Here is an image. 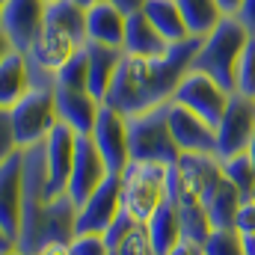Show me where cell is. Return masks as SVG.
Masks as SVG:
<instances>
[{"label":"cell","mask_w":255,"mask_h":255,"mask_svg":"<svg viewBox=\"0 0 255 255\" xmlns=\"http://www.w3.org/2000/svg\"><path fill=\"white\" fill-rule=\"evenodd\" d=\"M33 89V71L27 54L15 48H3L0 57V110L15 107L27 92Z\"/></svg>","instance_id":"obj_18"},{"label":"cell","mask_w":255,"mask_h":255,"mask_svg":"<svg viewBox=\"0 0 255 255\" xmlns=\"http://www.w3.org/2000/svg\"><path fill=\"white\" fill-rule=\"evenodd\" d=\"M223 178V160L217 154H181L169 166V199L178 208L205 205V196Z\"/></svg>","instance_id":"obj_6"},{"label":"cell","mask_w":255,"mask_h":255,"mask_svg":"<svg viewBox=\"0 0 255 255\" xmlns=\"http://www.w3.org/2000/svg\"><path fill=\"white\" fill-rule=\"evenodd\" d=\"M45 3H54V0H45Z\"/></svg>","instance_id":"obj_45"},{"label":"cell","mask_w":255,"mask_h":255,"mask_svg":"<svg viewBox=\"0 0 255 255\" xmlns=\"http://www.w3.org/2000/svg\"><path fill=\"white\" fill-rule=\"evenodd\" d=\"M80 48H83V42H77L74 36H68V33H63V30L45 24L42 33H39V39H36L33 48L27 51V60L36 65V68L48 71V74H57Z\"/></svg>","instance_id":"obj_17"},{"label":"cell","mask_w":255,"mask_h":255,"mask_svg":"<svg viewBox=\"0 0 255 255\" xmlns=\"http://www.w3.org/2000/svg\"><path fill=\"white\" fill-rule=\"evenodd\" d=\"M122 208L136 223H148L169 199V166L151 160H130L122 169Z\"/></svg>","instance_id":"obj_4"},{"label":"cell","mask_w":255,"mask_h":255,"mask_svg":"<svg viewBox=\"0 0 255 255\" xmlns=\"http://www.w3.org/2000/svg\"><path fill=\"white\" fill-rule=\"evenodd\" d=\"M244 255H255V235H244Z\"/></svg>","instance_id":"obj_40"},{"label":"cell","mask_w":255,"mask_h":255,"mask_svg":"<svg viewBox=\"0 0 255 255\" xmlns=\"http://www.w3.org/2000/svg\"><path fill=\"white\" fill-rule=\"evenodd\" d=\"M199 48H202V39L190 36L184 42L169 45V54L160 57V60H145V57L125 54L104 104L125 113L128 119L169 104L175 98L178 83L193 68Z\"/></svg>","instance_id":"obj_1"},{"label":"cell","mask_w":255,"mask_h":255,"mask_svg":"<svg viewBox=\"0 0 255 255\" xmlns=\"http://www.w3.org/2000/svg\"><path fill=\"white\" fill-rule=\"evenodd\" d=\"M175 208H178V205H175ZM178 214H181L184 238H193V241L205 244V241H208V235L214 232V226H211V217H208L205 205H187V208H178Z\"/></svg>","instance_id":"obj_30"},{"label":"cell","mask_w":255,"mask_h":255,"mask_svg":"<svg viewBox=\"0 0 255 255\" xmlns=\"http://www.w3.org/2000/svg\"><path fill=\"white\" fill-rule=\"evenodd\" d=\"M247 42H250L247 27L235 15H226L220 21V27L202 39V48L193 60V68L211 74L226 92H238V63H241Z\"/></svg>","instance_id":"obj_3"},{"label":"cell","mask_w":255,"mask_h":255,"mask_svg":"<svg viewBox=\"0 0 255 255\" xmlns=\"http://www.w3.org/2000/svg\"><path fill=\"white\" fill-rule=\"evenodd\" d=\"M169 255H205V244H199V241H193V238H181L178 247H172Z\"/></svg>","instance_id":"obj_37"},{"label":"cell","mask_w":255,"mask_h":255,"mask_svg":"<svg viewBox=\"0 0 255 255\" xmlns=\"http://www.w3.org/2000/svg\"><path fill=\"white\" fill-rule=\"evenodd\" d=\"M92 142L98 145L110 175H122L128 163H130V133H128V116L101 104V113H98V122L95 130L89 133Z\"/></svg>","instance_id":"obj_12"},{"label":"cell","mask_w":255,"mask_h":255,"mask_svg":"<svg viewBox=\"0 0 255 255\" xmlns=\"http://www.w3.org/2000/svg\"><path fill=\"white\" fill-rule=\"evenodd\" d=\"M77 6H83V9H92V6H98V3H104V0H74Z\"/></svg>","instance_id":"obj_42"},{"label":"cell","mask_w":255,"mask_h":255,"mask_svg":"<svg viewBox=\"0 0 255 255\" xmlns=\"http://www.w3.org/2000/svg\"><path fill=\"white\" fill-rule=\"evenodd\" d=\"M110 3H113L116 9H122L125 15H133V12H142L148 0H110Z\"/></svg>","instance_id":"obj_38"},{"label":"cell","mask_w":255,"mask_h":255,"mask_svg":"<svg viewBox=\"0 0 255 255\" xmlns=\"http://www.w3.org/2000/svg\"><path fill=\"white\" fill-rule=\"evenodd\" d=\"M128 133H130V160H151V163H178L181 148L169 130L166 119V104L139 116L128 119Z\"/></svg>","instance_id":"obj_7"},{"label":"cell","mask_w":255,"mask_h":255,"mask_svg":"<svg viewBox=\"0 0 255 255\" xmlns=\"http://www.w3.org/2000/svg\"><path fill=\"white\" fill-rule=\"evenodd\" d=\"M68 250H71V255H110L104 235H74Z\"/></svg>","instance_id":"obj_33"},{"label":"cell","mask_w":255,"mask_h":255,"mask_svg":"<svg viewBox=\"0 0 255 255\" xmlns=\"http://www.w3.org/2000/svg\"><path fill=\"white\" fill-rule=\"evenodd\" d=\"M205 255H244V235L238 229H214L205 241Z\"/></svg>","instance_id":"obj_31"},{"label":"cell","mask_w":255,"mask_h":255,"mask_svg":"<svg viewBox=\"0 0 255 255\" xmlns=\"http://www.w3.org/2000/svg\"><path fill=\"white\" fill-rule=\"evenodd\" d=\"M238 92L255 98V36H250L241 54V63H238Z\"/></svg>","instance_id":"obj_32"},{"label":"cell","mask_w":255,"mask_h":255,"mask_svg":"<svg viewBox=\"0 0 255 255\" xmlns=\"http://www.w3.org/2000/svg\"><path fill=\"white\" fill-rule=\"evenodd\" d=\"M45 24L63 30V33L74 36L77 42L86 45V9L77 6L74 0H54V3H48Z\"/></svg>","instance_id":"obj_27"},{"label":"cell","mask_w":255,"mask_h":255,"mask_svg":"<svg viewBox=\"0 0 255 255\" xmlns=\"http://www.w3.org/2000/svg\"><path fill=\"white\" fill-rule=\"evenodd\" d=\"M128 15L116 9L110 0L86 9V42L92 45H107V48H122L125 45Z\"/></svg>","instance_id":"obj_20"},{"label":"cell","mask_w":255,"mask_h":255,"mask_svg":"<svg viewBox=\"0 0 255 255\" xmlns=\"http://www.w3.org/2000/svg\"><path fill=\"white\" fill-rule=\"evenodd\" d=\"M223 175L226 181H232L244 199H253L255 193V163L250 157V151H241V154H232L223 160Z\"/></svg>","instance_id":"obj_28"},{"label":"cell","mask_w":255,"mask_h":255,"mask_svg":"<svg viewBox=\"0 0 255 255\" xmlns=\"http://www.w3.org/2000/svg\"><path fill=\"white\" fill-rule=\"evenodd\" d=\"M255 133V98L244 92L229 95V107L217 125V157L226 160L250 148Z\"/></svg>","instance_id":"obj_10"},{"label":"cell","mask_w":255,"mask_h":255,"mask_svg":"<svg viewBox=\"0 0 255 255\" xmlns=\"http://www.w3.org/2000/svg\"><path fill=\"white\" fill-rule=\"evenodd\" d=\"M86 57H89V92L104 104V98H107V92H110V86L116 80V71H119V63H122L125 51L86 42Z\"/></svg>","instance_id":"obj_22"},{"label":"cell","mask_w":255,"mask_h":255,"mask_svg":"<svg viewBox=\"0 0 255 255\" xmlns=\"http://www.w3.org/2000/svg\"><path fill=\"white\" fill-rule=\"evenodd\" d=\"M9 125L18 148H30V145H42L51 130L60 125V113H57V86H33L15 107L0 110Z\"/></svg>","instance_id":"obj_5"},{"label":"cell","mask_w":255,"mask_h":255,"mask_svg":"<svg viewBox=\"0 0 255 255\" xmlns=\"http://www.w3.org/2000/svg\"><path fill=\"white\" fill-rule=\"evenodd\" d=\"M57 89L89 92V57H86V45L57 71Z\"/></svg>","instance_id":"obj_29"},{"label":"cell","mask_w":255,"mask_h":255,"mask_svg":"<svg viewBox=\"0 0 255 255\" xmlns=\"http://www.w3.org/2000/svg\"><path fill=\"white\" fill-rule=\"evenodd\" d=\"M3 255H24L21 250H12V253H3Z\"/></svg>","instance_id":"obj_44"},{"label":"cell","mask_w":255,"mask_h":255,"mask_svg":"<svg viewBox=\"0 0 255 255\" xmlns=\"http://www.w3.org/2000/svg\"><path fill=\"white\" fill-rule=\"evenodd\" d=\"M122 51L130 57H145V60H160L169 54V42L157 33V27L148 21L145 12L128 15V30H125V45Z\"/></svg>","instance_id":"obj_21"},{"label":"cell","mask_w":255,"mask_h":255,"mask_svg":"<svg viewBox=\"0 0 255 255\" xmlns=\"http://www.w3.org/2000/svg\"><path fill=\"white\" fill-rule=\"evenodd\" d=\"M235 229L241 235H255V199H244L238 220H235Z\"/></svg>","instance_id":"obj_35"},{"label":"cell","mask_w":255,"mask_h":255,"mask_svg":"<svg viewBox=\"0 0 255 255\" xmlns=\"http://www.w3.org/2000/svg\"><path fill=\"white\" fill-rule=\"evenodd\" d=\"M241 205H244L241 190L232 181H226V178L205 196V211H208L214 229H235V220H238Z\"/></svg>","instance_id":"obj_24"},{"label":"cell","mask_w":255,"mask_h":255,"mask_svg":"<svg viewBox=\"0 0 255 255\" xmlns=\"http://www.w3.org/2000/svg\"><path fill=\"white\" fill-rule=\"evenodd\" d=\"M24 214V148L0 157V241L18 247Z\"/></svg>","instance_id":"obj_9"},{"label":"cell","mask_w":255,"mask_h":255,"mask_svg":"<svg viewBox=\"0 0 255 255\" xmlns=\"http://www.w3.org/2000/svg\"><path fill=\"white\" fill-rule=\"evenodd\" d=\"M142 12L148 15V21L157 27V33H160L169 45L190 39V30H187L184 15H181V9H178L175 0H148Z\"/></svg>","instance_id":"obj_25"},{"label":"cell","mask_w":255,"mask_h":255,"mask_svg":"<svg viewBox=\"0 0 255 255\" xmlns=\"http://www.w3.org/2000/svg\"><path fill=\"white\" fill-rule=\"evenodd\" d=\"M45 0H0V39L3 48L27 54L45 27Z\"/></svg>","instance_id":"obj_8"},{"label":"cell","mask_w":255,"mask_h":255,"mask_svg":"<svg viewBox=\"0 0 255 255\" xmlns=\"http://www.w3.org/2000/svg\"><path fill=\"white\" fill-rule=\"evenodd\" d=\"M229 95H232V92H226L211 74L190 68V71L184 74V80L178 83L172 101L184 104V107L193 110L196 116H202L208 125L217 128L220 119H223V113H226V107H229Z\"/></svg>","instance_id":"obj_11"},{"label":"cell","mask_w":255,"mask_h":255,"mask_svg":"<svg viewBox=\"0 0 255 255\" xmlns=\"http://www.w3.org/2000/svg\"><path fill=\"white\" fill-rule=\"evenodd\" d=\"M33 255H71V250H68V244H48Z\"/></svg>","instance_id":"obj_39"},{"label":"cell","mask_w":255,"mask_h":255,"mask_svg":"<svg viewBox=\"0 0 255 255\" xmlns=\"http://www.w3.org/2000/svg\"><path fill=\"white\" fill-rule=\"evenodd\" d=\"M77 211L80 205L68 193L57 199L24 202L18 250L24 255H33L48 244H71L77 235Z\"/></svg>","instance_id":"obj_2"},{"label":"cell","mask_w":255,"mask_h":255,"mask_svg":"<svg viewBox=\"0 0 255 255\" xmlns=\"http://www.w3.org/2000/svg\"><path fill=\"white\" fill-rule=\"evenodd\" d=\"M247 151H250V157H253V163H255V133H253V142H250V148H247Z\"/></svg>","instance_id":"obj_43"},{"label":"cell","mask_w":255,"mask_h":255,"mask_svg":"<svg viewBox=\"0 0 255 255\" xmlns=\"http://www.w3.org/2000/svg\"><path fill=\"white\" fill-rule=\"evenodd\" d=\"M122 178L107 175V181L92 193L77 211V235H104L110 223L122 214Z\"/></svg>","instance_id":"obj_13"},{"label":"cell","mask_w":255,"mask_h":255,"mask_svg":"<svg viewBox=\"0 0 255 255\" xmlns=\"http://www.w3.org/2000/svg\"><path fill=\"white\" fill-rule=\"evenodd\" d=\"M77 154V133L68 125H60L51 130L45 139V160H48V199H57L68 193V178Z\"/></svg>","instance_id":"obj_16"},{"label":"cell","mask_w":255,"mask_h":255,"mask_svg":"<svg viewBox=\"0 0 255 255\" xmlns=\"http://www.w3.org/2000/svg\"><path fill=\"white\" fill-rule=\"evenodd\" d=\"M166 119L181 154H217V128L208 125L202 116H196L178 101H169Z\"/></svg>","instance_id":"obj_14"},{"label":"cell","mask_w":255,"mask_h":255,"mask_svg":"<svg viewBox=\"0 0 255 255\" xmlns=\"http://www.w3.org/2000/svg\"><path fill=\"white\" fill-rule=\"evenodd\" d=\"M175 3L184 15V24H187L190 36H199V39L214 33L220 27V21L229 15L220 0H175Z\"/></svg>","instance_id":"obj_26"},{"label":"cell","mask_w":255,"mask_h":255,"mask_svg":"<svg viewBox=\"0 0 255 255\" xmlns=\"http://www.w3.org/2000/svg\"><path fill=\"white\" fill-rule=\"evenodd\" d=\"M253 199H255V193H253Z\"/></svg>","instance_id":"obj_46"},{"label":"cell","mask_w":255,"mask_h":255,"mask_svg":"<svg viewBox=\"0 0 255 255\" xmlns=\"http://www.w3.org/2000/svg\"><path fill=\"white\" fill-rule=\"evenodd\" d=\"M220 3H223V9H226L229 15H235V12H238V6H241V0H220Z\"/></svg>","instance_id":"obj_41"},{"label":"cell","mask_w":255,"mask_h":255,"mask_svg":"<svg viewBox=\"0 0 255 255\" xmlns=\"http://www.w3.org/2000/svg\"><path fill=\"white\" fill-rule=\"evenodd\" d=\"M235 18L247 27V33H250V36H255V0H241V6H238Z\"/></svg>","instance_id":"obj_36"},{"label":"cell","mask_w":255,"mask_h":255,"mask_svg":"<svg viewBox=\"0 0 255 255\" xmlns=\"http://www.w3.org/2000/svg\"><path fill=\"white\" fill-rule=\"evenodd\" d=\"M145 229H148V238H151L154 253H157V255H169V253H172V247H178V241L184 238L181 214H178L175 202H172V199H166V202L154 211V217L145 223Z\"/></svg>","instance_id":"obj_23"},{"label":"cell","mask_w":255,"mask_h":255,"mask_svg":"<svg viewBox=\"0 0 255 255\" xmlns=\"http://www.w3.org/2000/svg\"><path fill=\"white\" fill-rule=\"evenodd\" d=\"M133 226H136V220H133L130 214H125V211H122V214H119V217L110 223V229L104 232V241H107L110 253H113V250H116V247H119V244L128 238V235L133 232Z\"/></svg>","instance_id":"obj_34"},{"label":"cell","mask_w":255,"mask_h":255,"mask_svg":"<svg viewBox=\"0 0 255 255\" xmlns=\"http://www.w3.org/2000/svg\"><path fill=\"white\" fill-rule=\"evenodd\" d=\"M110 169L98 151V145L92 142V136H77V154H74V166H71V178H68V196L83 205L92 193L107 181Z\"/></svg>","instance_id":"obj_15"},{"label":"cell","mask_w":255,"mask_h":255,"mask_svg":"<svg viewBox=\"0 0 255 255\" xmlns=\"http://www.w3.org/2000/svg\"><path fill=\"white\" fill-rule=\"evenodd\" d=\"M57 113L60 122L68 125L77 136H89L95 130L101 101L92 92H74V89H57Z\"/></svg>","instance_id":"obj_19"}]
</instances>
